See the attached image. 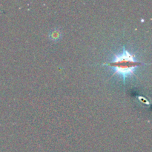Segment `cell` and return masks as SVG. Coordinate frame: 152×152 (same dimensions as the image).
<instances>
[{"label":"cell","mask_w":152,"mask_h":152,"mask_svg":"<svg viewBox=\"0 0 152 152\" xmlns=\"http://www.w3.org/2000/svg\"><path fill=\"white\" fill-rule=\"evenodd\" d=\"M114 60L105 65L114 68V75L119 74L123 78V83H125L126 77L134 74L135 68L139 66L141 62H138L135 59L134 55L126 50L125 47L123 48V52L120 54L114 53Z\"/></svg>","instance_id":"obj_1"},{"label":"cell","mask_w":152,"mask_h":152,"mask_svg":"<svg viewBox=\"0 0 152 152\" xmlns=\"http://www.w3.org/2000/svg\"><path fill=\"white\" fill-rule=\"evenodd\" d=\"M61 34L60 33H59V31H53V32L50 34V38L52 40H53V41H56V40L59 39V38L60 37Z\"/></svg>","instance_id":"obj_2"}]
</instances>
